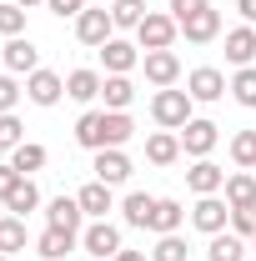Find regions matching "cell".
<instances>
[{"instance_id":"e0dca14e","label":"cell","mask_w":256,"mask_h":261,"mask_svg":"<svg viewBox=\"0 0 256 261\" xmlns=\"http://www.w3.org/2000/svg\"><path fill=\"white\" fill-rule=\"evenodd\" d=\"M186 186H191L196 196H216L226 186V171H221V166H211V161H196L191 171H186Z\"/></svg>"},{"instance_id":"7a4b0ae2","label":"cell","mask_w":256,"mask_h":261,"mask_svg":"<svg viewBox=\"0 0 256 261\" xmlns=\"http://www.w3.org/2000/svg\"><path fill=\"white\" fill-rule=\"evenodd\" d=\"M181 35V25L171 20V15H161V10H146V20L136 25V40H141V50H171V40Z\"/></svg>"},{"instance_id":"d6a6232c","label":"cell","mask_w":256,"mask_h":261,"mask_svg":"<svg viewBox=\"0 0 256 261\" xmlns=\"http://www.w3.org/2000/svg\"><path fill=\"white\" fill-rule=\"evenodd\" d=\"M231 96L241 100V106H256V70L251 65H241V70L231 75Z\"/></svg>"},{"instance_id":"836d02e7","label":"cell","mask_w":256,"mask_h":261,"mask_svg":"<svg viewBox=\"0 0 256 261\" xmlns=\"http://www.w3.org/2000/svg\"><path fill=\"white\" fill-rule=\"evenodd\" d=\"M151 261H186V241L171 231V236H161L156 241V251H151Z\"/></svg>"},{"instance_id":"7c38bea8","label":"cell","mask_w":256,"mask_h":261,"mask_svg":"<svg viewBox=\"0 0 256 261\" xmlns=\"http://www.w3.org/2000/svg\"><path fill=\"white\" fill-rule=\"evenodd\" d=\"M5 65L15 75H31V70H40V50H35L25 35H15V40H5Z\"/></svg>"},{"instance_id":"d590c367","label":"cell","mask_w":256,"mask_h":261,"mask_svg":"<svg viewBox=\"0 0 256 261\" xmlns=\"http://www.w3.org/2000/svg\"><path fill=\"white\" fill-rule=\"evenodd\" d=\"M15 100H20L15 75H0V116H10V111H15Z\"/></svg>"},{"instance_id":"8992f818","label":"cell","mask_w":256,"mask_h":261,"mask_svg":"<svg viewBox=\"0 0 256 261\" xmlns=\"http://www.w3.org/2000/svg\"><path fill=\"white\" fill-rule=\"evenodd\" d=\"M191 221H196V231L216 236V231H226V221H231V206H226L221 196H201L191 206Z\"/></svg>"},{"instance_id":"83f0119b","label":"cell","mask_w":256,"mask_h":261,"mask_svg":"<svg viewBox=\"0 0 256 261\" xmlns=\"http://www.w3.org/2000/svg\"><path fill=\"white\" fill-rule=\"evenodd\" d=\"M0 251H25V216H5L0 221Z\"/></svg>"},{"instance_id":"d6986e66","label":"cell","mask_w":256,"mask_h":261,"mask_svg":"<svg viewBox=\"0 0 256 261\" xmlns=\"http://www.w3.org/2000/svg\"><path fill=\"white\" fill-rule=\"evenodd\" d=\"M75 201H81V211H86V216H100V221H106V211H116V196H111V186H106V181L81 186V196H75Z\"/></svg>"},{"instance_id":"4316f807","label":"cell","mask_w":256,"mask_h":261,"mask_svg":"<svg viewBox=\"0 0 256 261\" xmlns=\"http://www.w3.org/2000/svg\"><path fill=\"white\" fill-rule=\"evenodd\" d=\"M10 166H15L20 176H31V171H40V166H45V146H35V141H25V146H15V151H10Z\"/></svg>"},{"instance_id":"8d00e7d4","label":"cell","mask_w":256,"mask_h":261,"mask_svg":"<svg viewBox=\"0 0 256 261\" xmlns=\"http://www.w3.org/2000/svg\"><path fill=\"white\" fill-rule=\"evenodd\" d=\"M231 226H236V236H256V206H241V211H231Z\"/></svg>"},{"instance_id":"ee69618b","label":"cell","mask_w":256,"mask_h":261,"mask_svg":"<svg viewBox=\"0 0 256 261\" xmlns=\"http://www.w3.org/2000/svg\"><path fill=\"white\" fill-rule=\"evenodd\" d=\"M0 61H5V45H0Z\"/></svg>"},{"instance_id":"f546056e","label":"cell","mask_w":256,"mask_h":261,"mask_svg":"<svg viewBox=\"0 0 256 261\" xmlns=\"http://www.w3.org/2000/svg\"><path fill=\"white\" fill-rule=\"evenodd\" d=\"M231 161L241 166V171L256 166V130H236V136H231Z\"/></svg>"},{"instance_id":"ac0fdd59","label":"cell","mask_w":256,"mask_h":261,"mask_svg":"<svg viewBox=\"0 0 256 261\" xmlns=\"http://www.w3.org/2000/svg\"><path fill=\"white\" fill-rule=\"evenodd\" d=\"M181 156V136H171V130H151L146 136V161L151 166H171Z\"/></svg>"},{"instance_id":"484cf974","label":"cell","mask_w":256,"mask_h":261,"mask_svg":"<svg viewBox=\"0 0 256 261\" xmlns=\"http://www.w3.org/2000/svg\"><path fill=\"white\" fill-rule=\"evenodd\" d=\"M206 256H211V261H241V256H246V241H241V236L216 231V236H211V246H206Z\"/></svg>"},{"instance_id":"bcb514c9","label":"cell","mask_w":256,"mask_h":261,"mask_svg":"<svg viewBox=\"0 0 256 261\" xmlns=\"http://www.w3.org/2000/svg\"><path fill=\"white\" fill-rule=\"evenodd\" d=\"M251 251H256V236H251Z\"/></svg>"},{"instance_id":"5bb4252c","label":"cell","mask_w":256,"mask_h":261,"mask_svg":"<svg viewBox=\"0 0 256 261\" xmlns=\"http://www.w3.org/2000/svg\"><path fill=\"white\" fill-rule=\"evenodd\" d=\"M221 191H226V206H231V211H241V206H256V176H251V171H231Z\"/></svg>"},{"instance_id":"cb8c5ba5","label":"cell","mask_w":256,"mask_h":261,"mask_svg":"<svg viewBox=\"0 0 256 261\" xmlns=\"http://www.w3.org/2000/svg\"><path fill=\"white\" fill-rule=\"evenodd\" d=\"M121 211H126V226H151V211H156V196H146V191H131L126 201H121Z\"/></svg>"},{"instance_id":"9c48e42d","label":"cell","mask_w":256,"mask_h":261,"mask_svg":"<svg viewBox=\"0 0 256 261\" xmlns=\"http://www.w3.org/2000/svg\"><path fill=\"white\" fill-rule=\"evenodd\" d=\"M81 246H86V251H91V256H116V251H121V231L111 226V221H96V226L86 231V236H81Z\"/></svg>"},{"instance_id":"3957f363","label":"cell","mask_w":256,"mask_h":261,"mask_svg":"<svg viewBox=\"0 0 256 261\" xmlns=\"http://www.w3.org/2000/svg\"><path fill=\"white\" fill-rule=\"evenodd\" d=\"M216 141H221V136H216V121H186V126H181V151L196 156V161H206V156L216 151Z\"/></svg>"},{"instance_id":"1f68e13d","label":"cell","mask_w":256,"mask_h":261,"mask_svg":"<svg viewBox=\"0 0 256 261\" xmlns=\"http://www.w3.org/2000/svg\"><path fill=\"white\" fill-rule=\"evenodd\" d=\"M0 35H5V40L25 35V10H20L15 0H0Z\"/></svg>"},{"instance_id":"f6af8a7d","label":"cell","mask_w":256,"mask_h":261,"mask_svg":"<svg viewBox=\"0 0 256 261\" xmlns=\"http://www.w3.org/2000/svg\"><path fill=\"white\" fill-rule=\"evenodd\" d=\"M0 261H10V256H5V251H0Z\"/></svg>"},{"instance_id":"30bf717a","label":"cell","mask_w":256,"mask_h":261,"mask_svg":"<svg viewBox=\"0 0 256 261\" xmlns=\"http://www.w3.org/2000/svg\"><path fill=\"white\" fill-rule=\"evenodd\" d=\"M181 35H186L191 45H206V40H216V35H221V15L206 5V10H196L191 20H181Z\"/></svg>"},{"instance_id":"4dcf8cb0","label":"cell","mask_w":256,"mask_h":261,"mask_svg":"<svg viewBox=\"0 0 256 261\" xmlns=\"http://www.w3.org/2000/svg\"><path fill=\"white\" fill-rule=\"evenodd\" d=\"M40 206V191H35V181L25 176L15 191H10V201H5V211H15V216H25V211H35Z\"/></svg>"},{"instance_id":"8fae6325","label":"cell","mask_w":256,"mask_h":261,"mask_svg":"<svg viewBox=\"0 0 256 261\" xmlns=\"http://www.w3.org/2000/svg\"><path fill=\"white\" fill-rule=\"evenodd\" d=\"M96 181H106V186H121V181H131V161L126 151H96Z\"/></svg>"},{"instance_id":"e575fe53","label":"cell","mask_w":256,"mask_h":261,"mask_svg":"<svg viewBox=\"0 0 256 261\" xmlns=\"http://www.w3.org/2000/svg\"><path fill=\"white\" fill-rule=\"evenodd\" d=\"M15 146H25V126L15 116H0V151H15Z\"/></svg>"},{"instance_id":"ab89813d","label":"cell","mask_w":256,"mask_h":261,"mask_svg":"<svg viewBox=\"0 0 256 261\" xmlns=\"http://www.w3.org/2000/svg\"><path fill=\"white\" fill-rule=\"evenodd\" d=\"M45 5H50L56 15H81V10H86V0H45Z\"/></svg>"},{"instance_id":"ba28073f","label":"cell","mask_w":256,"mask_h":261,"mask_svg":"<svg viewBox=\"0 0 256 261\" xmlns=\"http://www.w3.org/2000/svg\"><path fill=\"white\" fill-rule=\"evenodd\" d=\"M176 75H181V61H176V50H146V81L151 86H176Z\"/></svg>"},{"instance_id":"7bdbcfd3","label":"cell","mask_w":256,"mask_h":261,"mask_svg":"<svg viewBox=\"0 0 256 261\" xmlns=\"http://www.w3.org/2000/svg\"><path fill=\"white\" fill-rule=\"evenodd\" d=\"M15 5H20V10H25V5H40V0H15Z\"/></svg>"},{"instance_id":"f35d334b","label":"cell","mask_w":256,"mask_h":261,"mask_svg":"<svg viewBox=\"0 0 256 261\" xmlns=\"http://www.w3.org/2000/svg\"><path fill=\"white\" fill-rule=\"evenodd\" d=\"M20 181H25V176H20L15 166H0V201H10V191H15Z\"/></svg>"},{"instance_id":"7402d4cb","label":"cell","mask_w":256,"mask_h":261,"mask_svg":"<svg viewBox=\"0 0 256 261\" xmlns=\"http://www.w3.org/2000/svg\"><path fill=\"white\" fill-rule=\"evenodd\" d=\"M75 246V231H61V226H45L40 231V241H35V256H45V261H61L65 251Z\"/></svg>"},{"instance_id":"4fadbf2b","label":"cell","mask_w":256,"mask_h":261,"mask_svg":"<svg viewBox=\"0 0 256 261\" xmlns=\"http://www.w3.org/2000/svg\"><path fill=\"white\" fill-rule=\"evenodd\" d=\"M136 50H141V45H131V40H116V35H111V40L100 45V61H106V70H111V75H126L131 65L141 61Z\"/></svg>"},{"instance_id":"d4e9b609","label":"cell","mask_w":256,"mask_h":261,"mask_svg":"<svg viewBox=\"0 0 256 261\" xmlns=\"http://www.w3.org/2000/svg\"><path fill=\"white\" fill-rule=\"evenodd\" d=\"M100 96H106V111H126L131 100H136V86H131L126 75H106Z\"/></svg>"},{"instance_id":"f1b7e54d","label":"cell","mask_w":256,"mask_h":261,"mask_svg":"<svg viewBox=\"0 0 256 261\" xmlns=\"http://www.w3.org/2000/svg\"><path fill=\"white\" fill-rule=\"evenodd\" d=\"M111 20H116L121 31H136V25L146 20V0H116V5H111Z\"/></svg>"},{"instance_id":"277c9868","label":"cell","mask_w":256,"mask_h":261,"mask_svg":"<svg viewBox=\"0 0 256 261\" xmlns=\"http://www.w3.org/2000/svg\"><path fill=\"white\" fill-rule=\"evenodd\" d=\"M231 86H226V75L216 70V65H196L191 75H186V96L191 100H221Z\"/></svg>"},{"instance_id":"ffe728a7","label":"cell","mask_w":256,"mask_h":261,"mask_svg":"<svg viewBox=\"0 0 256 261\" xmlns=\"http://www.w3.org/2000/svg\"><path fill=\"white\" fill-rule=\"evenodd\" d=\"M251 56H256V31H251V25L226 31V61H231V65H251Z\"/></svg>"},{"instance_id":"b9f144b4","label":"cell","mask_w":256,"mask_h":261,"mask_svg":"<svg viewBox=\"0 0 256 261\" xmlns=\"http://www.w3.org/2000/svg\"><path fill=\"white\" fill-rule=\"evenodd\" d=\"M111 261H146V256H141V251H126V246H121V251H116Z\"/></svg>"},{"instance_id":"603a6c76","label":"cell","mask_w":256,"mask_h":261,"mask_svg":"<svg viewBox=\"0 0 256 261\" xmlns=\"http://www.w3.org/2000/svg\"><path fill=\"white\" fill-rule=\"evenodd\" d=\"M100 86H106V81H100L96 70H70V75H65V96L70 100H96Z\"/></svg>"},{"instance_id":"6da1fadb","label":"cell","mask_w":256,"mask_h":261,"mask_svg":"<svg viewBox=\"0 0 256 261\" xmlns=\"http://www.w3.org/2000/svg\"><path fill=\"white\" fill-rule=\"evenodd\" d=\"M151 116H156L161 130H181L186 121H196V116H191V96H186V91H171V86H166V91H156Z\"/></svg>"},{"instance_id":"2e32d148","label":"cell","mask_w":256,"mask_h":261,"mask_svg":"<svg viewBox=\"0 0 256 261\" xmlns=\"http://www.w3.org/2000/svg\"><path fill=\"white\" fill-rule=\"evenodd\" d=\"M181 221H186V211H181V201H171V196H156V211H151V226L156 236H171V231H181Z\"/></svg>"},{"instance_id":"5b68a950","label":"cell","mask_w":256,"mask_h":261,"mask_svg":"<svg viewBox=\"0 0 256 261\" xmlns=\"http://www.w3.org/2000/svg\"><path fill=\"white\" fill-rule=\"evenodd\" d=\"M111 31H116V20H111V10H81L75 15V35H81V45H106L111 40Z\"/></svg>"},{"instance_id":"74e56055","label":"cell","mask_w":256,"mask_h":261,"mask_svg":"<svg viewBox=\"0 0 256 261\" xmlns=\"http://www.w3.org/2000/svg\"><path fill=\"white\" fill-rule=\"evenodd\" d=\"M196 10H206V0H171V20L181 25V20H191Z\"/></svg>"},{"instance_id":"9a60e30c","label":"cell","mask_w":256,"mask_h":261,"mask_svg":"<svg viewBox=\"0 0 256 261\" xmlns=\"http://www.w3.org/2000/svg\"><path fill=\"white\" fill-rule=\"evenodd\" d=\"M75 141L86 146V151H106L111 141H106V111H86L81 121H75Z\"/></svg>"},{"instance_id":"52a82bcc","label":"cell","mask_w":256,"mask_h":261,"mask_svg":"<svg viewBox=\"0 0 256 261\" xmlns=\"http://www.w3.org/2000/svg\"><path fill=\"white\" fill-rule=\"evenodd\" d=\"M25 96H31L35 106H56V100L65 96V81L56 70H31V75H25Z\"/></svg>"},{"instance_id":"60d3db41","label":"cell","mask_w":256,"mask_h":261,"mask_svg":"<svg viewBox=\"0 0 256 261\" xmlns=\"http://www.w3.org/2000/svg\"><path fill=\"white\" fill-rule=\"evenodd\" d=\"M236 10L246 15V25H256V0H236Z\"/></svg>"},{"instance_id":"44dd1931","label":"cell","mask_w":256,"mask_h":261,"mask_svg":"<svg viewBox=\"0 0 256 261\" xmlns=\"http://www.w3.org/2000/svg\"><path fill=\"white\" fill-rule=\"evenodd\" d=\"M81 216H86V211H81V201H75V196H56V201H50V211H45V221H50V226H61V231H81Z\"/></svg>"}]
</instances>
